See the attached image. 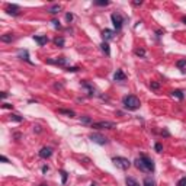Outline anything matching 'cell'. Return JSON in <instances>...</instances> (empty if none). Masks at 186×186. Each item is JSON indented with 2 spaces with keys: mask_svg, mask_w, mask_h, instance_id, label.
Returning <instances> with one entry per match:
<instances>
[{
  "mask_svg": "<svg viewBox=\"0 0 186 186\" xmlns=\"http://www.w3.org/2000/svg\"><path fill=\"white\" fill-rule=\"evenodd\" d=\"M0 160H2L3 163H9V160H7V157H5V156H2L0 157Z\"/></svg>",
  "mask_w": 186,
  "mask_h": 186,
  "instance_id": "e575fe53",
  "label": "cell"
},
{
  "mask_svg": "<svg viewBox=\"0 0 186 186\" xmlns=\"http://www.w3.org/2000/svg\"><path fill=\"white\" fill-rule=\"evenodd\" d=\"M122 105H124V108L128 109V110H137L140 108L141 102H140V99L137 96L128 95V96H125V97L122 99Z\"/></svg>",
  "mask_w": 186,
  "mask_h": 186,
  "instance_id": "7a4b0ae2",
  "label": "cell"
},
{
  "mask_svg": "<svg viewBox=\"0 0 186 186\" xmlns=\"http://www.w3.org/2000/svg\"><path fill=\"white\" fill-rule=\"evenodd\" d=\"M6 97H7V93L3 92V93H2V99H6Z\"/></svg>",
  "mask_w": 186,
  "mask_h": 186,
  "instance_id": "f35d334b",
  "label": "cell"
},
{
  "mask_svg": "<svg viewBox=\"0 0 186 186\" xmlns=\"http://www.w3.org/2000/svg\"><path fill=\"white\" fill-rule=\"evenodd\" d=\"M144 186H156V183H154V180L151 177H145L144 179Z\"/></svg>",
  "mask_w": 186,
  "mask_h": 186,
  "instance_id": "7402d4cb",
  "label": "cell"
},
{
  "mask_svg": "<svg viewBox=\"0 0 186 186\" xmlns=\"http://www.w3.org/2000/svg\"><path fill=\"white\" fill-rule=\"evenodd\" d=\"M18 55H19V58H22V60H26L28 63H31V61H29V57H28V51H26V49H25V51H22V49H20V51L18 53Z\"/></svg>",
  "mask_w": 186,
  "mask_h": 186,
  "instance_id": "44dd1931",
  "label": "cell"
},
{
  "mask_svg": "<svg viewBox=\"0 0 186 186\" xmlns=\"http://www.w3.org/2000/svg\"><path fill=\"white\" fill-rule=\"evenodd\" d=\"M53 156V148L51 147H44L41 148V151H39V157L41 158H49Z\"/></svg>",
  "mask_w": 186,
  "mask_h": 186,
  "instance_id": "9c48e42d",
  "label": "cell"
},
{
  "mask_svg": "<svg viewBox=\"0 0 186 186\" xmlns=\"http://www.w3.org/2000/svg\"><path fill=\"white\" fill-rule=\"evenodd\" d=\"M47 63H48V64H55V66H60V67H64V66L67 64V58H64V57H60V58H57V60L48 58Z\"/></svg>",
  "mask_w": 186,
  "mask_h": 186,
  "instance_id": "ba28073f",
  "label": "cell"
},
{
  "mask_svg": "<svg viewBox=\"0 0 186 186\" xmlns=\"http://www.w3.org/2000/svg\"><path fill=\"white\" fill-rule=\"evenodd\" d=\"M101 48H102V51H103L108 57L110 55V48H109V44H108V42H105V41H103V42L101 44Z\"/></svg>",
  "mask_w": 186,
  "mask_h": 186,
  "instance_id": "e0dca14e",
  "label": "cell"
},
{
  "mask_svg": "<svg viewBox=\"0 0 186 186\" xmlns=\"http://www.w3.org/2000/svg\"><path fill=\"white\" fill-rule=\"evenodd\" d=\"M10 119H13V121H16V122H22V121H23V118L19 116V115H16V114H12V115H10Z\"/></svg>",
  "mask_w": 186,
  "mask_h": 186,
  "instance_id": "603a6c76",
  "label": "cell"
},
{
  "mask_svg": "<svg viewBox=\"0 0 186 186\" xmlns=\"http://www.w3.org/2000/svg\"><path fill=\"white\" fill-rule=\"evenodd\" d=\"M47 172H48V166H44L42 167V173H47Z\"/></svg>",
  "mask_w": 186,
  "mask_h": 186,
  "instance_id": "74e56055",
  "label": "cell"
},
{
  "mask_svg": "<svg viewBox=\"0 0 186 186\" xmlns=\"http://www.w3.org/2000/svg\"><path fill=\"white\" fill-rule=\"evenodd\" d=\"M158 87H160V84H158V83H156V81H153V83H151V89H154V90H157Z\"/></svg>",
  "mask_w": 186,
  "mask_h": 186,
  "instance_id": "1f68e13d",
  "label": "cell"
},
{
  "mask_svg": "<svg viewBox=\"0 0 186 186\" xmlns=\"http://www.w3.org/2000/svg\"><path fill=\"white\" fill-rule=\"evenodd\" d=\"M176 66H177L179 68H183V67L186 66V58H185V60H179L177 63H176Z\"/></svg>",
  "mask_w": 186,
  "mask_h": 186,
  "instance_id": "484cf974",
  "label": "cell"
},
{
  "mask_svg": "<svg viewBox=\"0 0 186 186\" xmlns=\"http://www.w3.org/2000/svg\"><path fill=\"white\" fill-rule=\"evenodd\" d=\"M89 138H90L93 143L99 144V145H105V144H108V143H109V140H108L106 137H103V135L97 134V132H93V134H90V135H89Z\"/></svg>",
  "mask_w": 186,
  "mask_h": 186,
  "instance_id": "5b68a950",
  "label": "cell"
},
{
  "mask_svg": "<svg viewBox=\"0 0 186 186\" xmlns=\"http://www.w3.org/2000/svg\"><path fill=\"white\" fill-rule=\"evenodd\" d=\"M141 3H143V2H134V3H132V5H134V6H140V5H141Z\"/></svg>",
  "mask_w": 186,
  "mask_h": 186,
  "instance_id": "ab89813d",
  "label": "cell"
},
{
  "mask_svg": "<svg viewBox=\"0 0 186 186\" xmlns=\"http://www.w3.org/2000/svg\"><path fill=\"white\" fill-rule=\"evenodd\" d=\"M34 41L38 44L39 47H44L48 42V38H47L45 35H34Z\"/></svg>",
  "mask_w": 186,
  "mask_h": 186,
  "instance_id": "30bf717a",
  "label": "cell"
},
{
  "mask_svg": "<svg viewBox=\"0 0 186 186\" xmlns=\"http://www.w3.org/2000/svg\"><path fill=\"white\" fill-rule=\"evenodd\" d=\"M135 55H138V57H144L145 55V51L143 48H138V49H135Z\"/></svg>",
  "mask_w": 186,
  "mask_h": 186,
  "instance_id": "d4e9b609",
  "label": "cell"
},
{
  "mask_svg": "<svg viewBox=\"0 0 186 186\" xmlns=\"http://www.w3.org/2000/svg\"><path fill=\"white\" fill-rule=\"evenodd\" d=\"M66 19H67V22H71V20H73V13H67V15H66Z\"/></svg>",
  "mask_w": 186,
  "mask_h": 186,
  "instance_id": "836d02e7",
  "label": "cell"
},
{
  "mask_svg": "<svg viewBox=\"0 0 186 186\" xmlns=\"http://www.w3.org/2000/svg\"><path fill=\"white\" fill-rule=\"evenodd\" d=\"M177 186H186V177H182V179L177 182Z\"/></svg>",
  "mask_w": 186,
  "mask_h": 186,
  "instance_id": "f546056e",
  "label": "cell"
},
{
  "mask_svg": "<svg viewBox=\"0 0 186 186\" xmlns=\"http://www.w3.org/2000/svg\"><path fill=\"white\" fill-rule=\"evenodd\" d=\"M90 127L93 129H114L116 128V124L110 121H99V122H92Z\"/></svg>",
  "mask_w": 186,
  "mask_h": 186,
  "instance_id": "3957f363",
  "label": "cell"
},
{
  "mask_svg": "<svg viewBox=\"0 0 186 186\" xmlns=\"http://www.w3.org/2000/svg\"><path fill=\"white\" fill-rule=\"evenodd\" d=\"M80 121H81L83 124H90V122H92V119H90L89 116H81V118H80Z\"/></svg>",
  "mask_w": 186,
  "mask_h": 186,
  "instance_id": "83f0119b",
  "label": "cell"
},
{
  "mask_svg": "<svg viewBox=\"0 0 186 186\" xmlns=\"http://www.w3.org/2000/svg\"><path fill=\"white\" fill-rule=\"evenodd\" d=\"M135 167H137L138 170H141V172H148V173H153L154 172V169H156V166H154V162L150 158V157H147V156H144V154H141L137 160H135Z\"/></svg>",
  "mask_w": 186,
  "mask_h": 186,
  "instance_id": "6da1fadb",
  "label": "cell"
},
{
  "mask_svg": "<svg viewBox=\"0 0 186 186\" xmlns=\"http://www.w3.org/2000/svg\"><path fill=\"white\" fill-rule=\"evenodd\" d=\"M80 68L79 67H67V71H71V73H74V71H79Z\"/></svg>",
  "mask_w": 186,
  "mask_h": 186,
  "instance_id": "4dcf8cb0",
  "label": "cell"
},
{
  "mask_svg": "<svg viewBox=\"0 0 186 186\" xmlns=\"http://www.w3.org/2000/svg\"><path fill=\"white\" fill-rule=\"evenodd\" d=\"M54 44H55L57 47H60V48H63V47H64V44H66V41H64L63 36H57V38L54 39Z\"/></svg>",
  "mask_w": 186,
  "mask_h": 186,
  "instance_id": "d6986e66",
  "label": "cell"
},
{
  "mask_svg": "<svg viewBox=\"0 0 186 186\" xmlns=\"http://www.w3.org/2000/svg\"><path fill=\"white\" fill-rule=\"evenodd\" d=\"M3 108H6V109H12L13 106H12L10 103H3Z\"/></svg>",
  "mask_w": 186,
  "mask_h": 186,
  "instance_id": "d590c367",
  "label": "cell"
},
{
  "mask_svg": "<svg viewBox=\"0 0 186 186\" xmlns=\"http://www.w3.org/2000/svg\"><path fill=\"white\" fill-rule=\"evenodd\" d=\"M102 36H103V41L108 42V41H110V39H114V38H115V31L105 29V31L102 32Z\"/></svg>",
  "mask_w": 186,
  "mask_h": 186,
  "instance_id": "8fae6325",
  "label": "cell"
},
{
  "mask_svg": "<svg viewBox=\"0 0 186 186\" xmlns=\"http://www.w3.org/2000/svg\"><path fill=\"white\" fill-rule=\"evenodd\" d=\"M39 186H47V185H39Z\"/></svg>",
  "mask_w": 186,
  "mask_h": 186,
  "instance_id": "7bdbcfd3",
  "label": "cell"
},
{
  "mask_svg": "<svg viewBox=\"0 0 186 186\" xmlns=\"http://www.w3.org/2000/svg\"><path fill=\"white\" fill-rule=\"evenodd\" d=\"M60 10H61V6H60V5H53L51 7L48 9V13H51V15H57Z\"/></svg>",
  "mask_w": 186,
  "mask_h": 186,
  "instance_id": "2e32d148",
  "label": "cell"
},
{
  "mask_svg": "<svg viewBox=\"0 0 186 186\" xmlns=\"http://www.w3.org/2000/svg\"><path fill=\"white\" fill-rule=\"evenodd\" d=\"M110 20H112L114 26L116 31H121L122 29V25H124V18L119 15V13H112L110 15Z\"/></svg>",
  "mask_w": 186,
  "mask_h": 186,
  "instance_id": "8992f818",
  "label": "cell"
},
{
  "mask_svg": "<svg viewBox=\"0 0 186 186\" xmlns=\"http://www.w3.org/2000/svg\"><path fill=\"white\" fill-rule=\"evenodd\" d=\"M53 23H54V28H58V29L61 28V25H60V22H58L57 19H54V20H53Z\"/></svg>",
  "mask_w": 186,
  "mask_h": 186,
  "instance_id": "d6a6232c",
  "label": "cell"
},
{
  "mask_svg": "<svg viewBox=\"0 0 186 186\" xmlns=\"http://www.w3.org/2000/svg\"><path fill=\"white\" fill-rule=\"evenodd\" d=\"M67 172H64V170H61V179H63V180H61V182H63V185H66V182H67Z\"/></svg>",
  "mask_w": 186,
  "mask_h": 186,
  "instance_id": "cb8c5ba5",
  "label": "cell"
},
{
  "mask_svg": "<svg viewBox=\"0 0 186 186\" xmlns=\"http://www.w3.org/2000/svg\"><path fill=\"white\" fill-rule=\"evenodd\" d=\"M34 129H35L36 132H39V131H41V127H38V125H36V127H34Z\"/></svg>",
  "mask_w": 186,
  "mask_h": 186,
  "instance_id": "8d00e7d4",
  "label": "cell"
},
{
  "mask_svg": "<svg viewBox=\"0 0 186 186\" xmlns=\"http://www.w3.org/2000/svg\"><path fill=\"white\" fill-rule=\"evenodd\" d=\"M58 114H60V115H67V116H70V118L76 116L74 110H71V109H58Z\"/></svg>",
  "mask_w": 186,
  "mask_h": 186,
  "instance_id": "5bb4252c",
  "label": "cell"
},
{
  "mask_svg": "<svg viewBox=\"0 0 186 186\" xmlns=\"http://www.w3.org/2000/svg\"><path fill=\"white\" fill-rule=\"evenodd\" d=\"M154 148H156V151H157V153H162V151H163V145L160 144V143H157V144L154 145Z\"/></svg>",
  "mask_w": 186,
  "mask_h": 186,
  "instance_id": "4316f807",
  "label": "cell"
},
{
  "mask_svg": "<svg viewBox=\"0 0 186 186\" xmlns=\"http://www.w3.org/2000/svg\"><path fill=\"white\" fill-rule=\"evenodd\" d=\"M90 186H96V183H92V185H90Z\"/></svg>",
  "mask_w": 186,
  "mask_h": 186,
  "instance_id": "b9f144b4",
  "label": "cell"
},
{
  "mask_svg": "<svg viewBox=\"0 0 186 186\" xmlns=\"http://www.w3.org/2000/svg\"><path fill=\"white\" fill-rule=\"evenodd\" d=\"M182 22H183V23L186 25V16H183V18H182Z\"/></svg>",
  "mask_w": 186,
  "mask_h": 186,
  "instance_id": "60d3db41",
  "label": "cell"
},
{
  "mask_svg": "<svg viewBox=\"0 0 186 186\" xmlns=\"http://www.w3.org/2000/svg\"><path fill=\"white\" fill-rule=\"evenodd\" d=\"M81 86H83V87H86V89L89 90V96H93V95H96V90H95V87H93L92 84H89V83L83 81V83H81Z\"/></svg>",
  "mask_w": 186,
  "mask_h": 186,
  "instance_id": "9a60e30c",
  "label": "cell"
},
{
  "mask_svg": "<svg viewBox=\"0 0 186 186\" xmlns=\"http://www.w3.org/2000/svg\"><path fill=\"white\" fill-rule=\"evenodd\" d=\"M125 79H127V76L124 74L122 70H116V71H115V74H114V80H115V81H124Z\"/></svg>",
  "mask_w": 186,
  "mask_h": 186,
  "instance_id": "7c38bea8",
  "label": "cell"
},
{
  "mask_svg": "<svg viewBox=\"0 0 186 186\" xmlns=\"http://www.w3.org/2000/svg\"><path fill=\"white\" fill-rule=\"evenodd\" d=\"M95 5H97V6H108L109 2H108V0H105V2L102 0V2H95Z\"/></svg>",
  "mask_w": 186,
  "mask_h": 186,
  "instance_id": "f1b7e54d",
  "label": "cell"
},
{
  "mask_svg": "<svg viewBox=\"0 0 186 186\" xmlns=\"http://www.w3.org/2000/svg\"><path fill=\"white\" fill-rule=\"evenodd\" d=\"M125 183H127V186H140V183L135 180L134 177H127V179H125Z\"/></svg>",
  "mask_w": 186,
  "mask_h": 186,
  "instance_id": "ffe728a7",
  "label": "cell"
},
{
  "mask_svg": "<svg viewBox=\"0 0 186 186\" xmlns=\"http://www.w3.org/2000/svg\"><path fill=\"white\" fill-rule=\"evenodd\" d=\"M6 12L9 15H12V16H18L20 13V7L18 5H7L6 6Z\"/></svg>",
  "mask_w": 186,
  "mask_h": 186,
  "instance_id": "52a82bcc",
  "label": "cell"
},
{
  "mask_svg": "<svg viewBox=\"0 0 186 186\" xmlns=\"http://www.w3.org/2000/svg\"><path fill=\"white\" fill-rule=\"evenodd\" d=\"M112 163H114L116 167L122 169V170H127V169H129V166H131V162H129L128 158H125V157H112Z\"/></svg>",
  "mask_w": 186,
  "mask_h": 186,
  "instance_id": "277c9868",
  "label": "cell"
},
{
  "mask_svg": "<svg viewBox=\"0 0 186 186\" xmlns=\"http://www.w3.org/2000/svg\"><path fill=\"white\" fill-rule=\"evenodd\" d=\"M172 96H173V97H177V99H180V101H182V99L185 97V92H183V90H179V89H177V90H173V92H172Z\"/></svg>",
  "mask_w": 186,
  "mask_h": 186,
  "instance_id": "ac0fdd59",
  "label": "cell"
},
{
  "mask_svg": "<svg viewBox=\"0 0 186 186\" xmlns=\"http://www.w3.org/2000/svg\"><path fill=\"white\" fill-rule=\"evenodd\" d=\"M0 39H2V42L9 44V42H12V41L15 39V36H13V34H5V35L0 36Z\"/></svg>",
  "mask_w": 186,
  "mask_h": 186,
  "instance_id": "4fadbf2b",
  "label": "cell"
}]
</instances>
